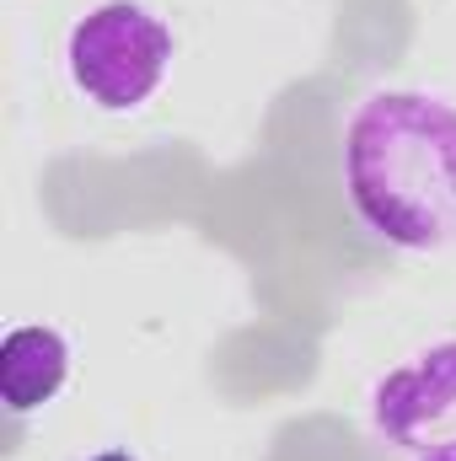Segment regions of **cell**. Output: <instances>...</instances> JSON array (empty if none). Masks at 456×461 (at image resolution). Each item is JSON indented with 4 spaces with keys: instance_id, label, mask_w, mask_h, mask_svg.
<instances>
[{
    "instance_id": "3",
    "label": "cell",
    "mask_w": 456,
    "mask_h": 461,
    "mask_svg": "<svg viewBox=\"0 0 456 461\" xmlns=\"http://www.w3.org/2000/svg\"><path fill=\"white\" fill-rule=\"evenodd\" d=\"M370 429L397 461H456V339L414 348L370 386Z\"/></svg>"
},
{
    "instance_id": "1",
    "label": "cell",
    "mask_w": 456,
    "mask_h": 461,
    "mask_svg": "<svg viewBox=\"0 0 456 461\" xmlns=\"http://www.w3.org/2000/svg\"><path fill=\"white\" fill-rule=\"evenodd\" d=\"M343 194L397 252L456 247V103L424 86L360 97L343 129Z\"/></svg>"
},
{
    "instance_id": "2",
    "label": "cell",
    "mask_w": 456,
    "mask_h": 461,
    "mask_svg": "<svg viewBox=\"0 0 456 461\" xmlns=\"http://www.w3.org/2000/svg\"><path fill=\"white\" fill-rule=\"evenodd\" d=\"M172 27L140 5V0H103L92 5L76 27H70V43H65V65H70V81L87 103H97L103 113H134L145 108L167 70H172Z\"/></svg>"
},
{
    "instance_id": "4",
    "label": "cell",
    "mask_w": 456,
    "mask_h": 461,
    "mask_svg": "<svg viewBox=\"0 0 456 461\" xmlns=\"http://www.w3.org/2000/svg\"><path fill=\"white\" fill-rule=\"evenodd\" d=\"M70 381V344L59 328L27 322L11 328L0 344V386H5V408L11 413H38L49 408Z\"/></svg>"
}]
</instances>
